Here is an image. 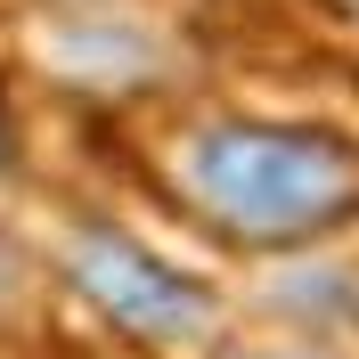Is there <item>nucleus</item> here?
I'll return each instance as SVG.
<instances>
[{"label":"nucleus","instance_id":"nucleus-1","mask_svg":"<svg viewBox=\"0 0 359 359\" xmlns=\"http://www.w3.org/2000/svg\"><path fill=\"white\" fill-rule=\"evenodd\" d=\"M180 196L245 245H286L343 221L359 196V163L343 139L294 123H204L180 147Z\"/></svg>","mask_w":359,"mask_h":359},{"label":"nucleus","instance_id":"nucleus-2","mask_svg":"<svg viewBox=\"0 0 359 359\" xmlns=\"http://www.w3.org/2000/svg\"><path fill=\"white\" fill-rule=\"evenodd\" d=\"M66 278L90 311L107 327H123L131 343H204L221 327V302L188 269H172L163 253L123 237V229H74L66 237Z\"/></svg>","mask_w":359,"mask_h":359},{"label":"nucleus","instance_id":"nucleus-3","mask_svg":"<svg viewBox=\"0 0 359 359\" xmlns=\"http://www.w3.org/2000/svg\"><path fill=\"white\" fill-rule=\"evenodd\" d=\"M253 359H327V351H253Z\"/></svg>","mask_w":359,"mask_h":359}]
</instances>
